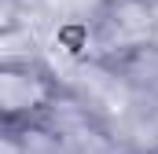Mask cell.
<instances>
[{
  "mask_svg": "<svg viewBox=\"0 0 158 154\" xmlns=\"http://www.w3.org/2000/svg\"><path fill=\"white\" fill-rule=\"evenodd\" d=\"M55 95L59 84L37 59L0 63V128L19 132L22 125L40 121Z\"/></svg>",
  "mask_w": 158,
  "mask_h": 154,
  "instance_id": "cell-1",
  "label": "cell"
},
{
  "mask_svg": "<svg viewBox=\"0 0 158 154\" xmlns=\"http://www.w3.org/2000/svg\"><path fill=\"white\" fill-rule=\"evenodd\" d=\"M40 125H48L63 140L66 154H118V143H114L110 128L88 107H81L77 99H70L63 92L52 99V107L44 110Z\"/></svg>",
  "mask_w": 158,
  "mask_h": 154,
  "instance_id": "cell-2",
  "label": "cell"
},
{
  "mask_svg": "<svg viewBox=\"0 0 158 154\" xmlns=\"http://www.w3.org/2000/svg\"><path fill=\"white\" fill-rule=\"evenodd\" d=\"M114 70L125 77V84L140 95L158 99V48H140L114 63Z\"/></svg>",
  "mask_w": 158,
  "mask_h": 154,
  "instance_id": "cell-3",
  "label": "cell"
},
{
  "mask_svg": "<svg viewBox=\"0 0 158 154\" xmlns=\"http://www.w3.org/2000/svg\"><path fill=\"white\" fill-rule=\"evenodd\" d=\"M15 140H19V154H66L63 140H59L48 125H40V121L22 125V128L15 132Z\"/></svg>",
  "mask_w": 158,
  "mask_h": 154,
  "instance_id": "cell-4",
  "label": "cell"
},
{
  "mask_svg": "<svg viewBox=\"0 0 158 154\" xmlns=\"http://www.w3.org/2000/svg\"><path fill=\"white\" fill-rule=\"evenodd\" d=\"M26 26V4L22 0H0V37H11Z\"/></svg>",
  "mask_w": 158,
  "mask_h": 154,
  "instance_id": "cell-5",
  "label": "cell"
},
{
  "mask_svg": "<svg viewBox=\"0 0 158 154\" xmlns=\"http://www.w3.org/2000/svg\"><path fill=\"white\" fill-rule=\"evenodd\" d=\"M0 154H19V140L7 128H0Z\"/></svg>",
  "mask_w": 158,
  "mask_h": 154,
  "instance_id": "cell-6",
  "label": "cell"
},
{
  "mask_svg": "<svg viewBox=\"0 0 158 154\" xmlns=\"http://www.w3.org/2000/svg\"><path fill=\"white\" fill-rule=\"evenodd\" d=\"M151 11H155V33H151V48H158V0H151Z\"/></svg>",
  "mask_w": 158,
  "mask_h": 154,
  "instance_id": "cell-7",
  "label": "cell"
},
{
  "mask_svg": "<svg viewBox=\"0 0 158 154\" xmlns=\"http://www.w3.org/2000/svg\"><path fill=\"white\" fill-rule=\"evenodd\" d=\"M118 154H158V151H129V147H118Z\"/></svg>",
  "mask_w": 158,
  "mask_h": 154,
  "instance_id": "cell-8",
  "label": "cell"
}]
</instances>
